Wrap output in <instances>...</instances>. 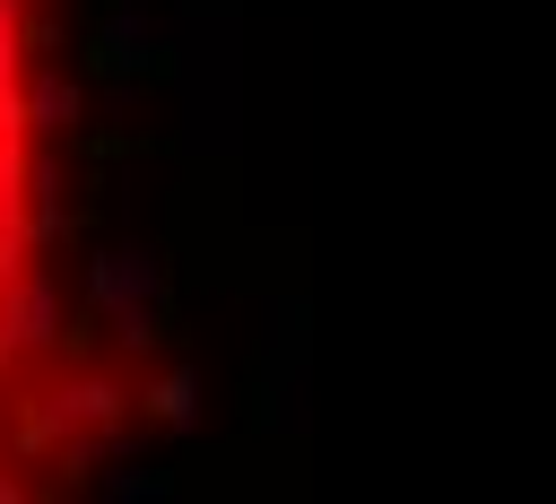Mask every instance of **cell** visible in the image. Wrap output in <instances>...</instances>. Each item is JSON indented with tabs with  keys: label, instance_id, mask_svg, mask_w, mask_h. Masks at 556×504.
Here are the masks:
<instances>
[{
	"label": "cell",
	"instance_id": "1",
	"mask_svg": "<svg viewBox=\"0 0 556 504\" xmlns=\"http://www.w3.org/2000/svg\"><path fill=\"white\" fill-rule=\"evenodd\" d=\"M122 365L61 322L52 295V139H43V26L0 0V495H52L122 434Z\"/></svg>",
	"mask_w": 556,
	"mask_h": 504
}]
</instances>
